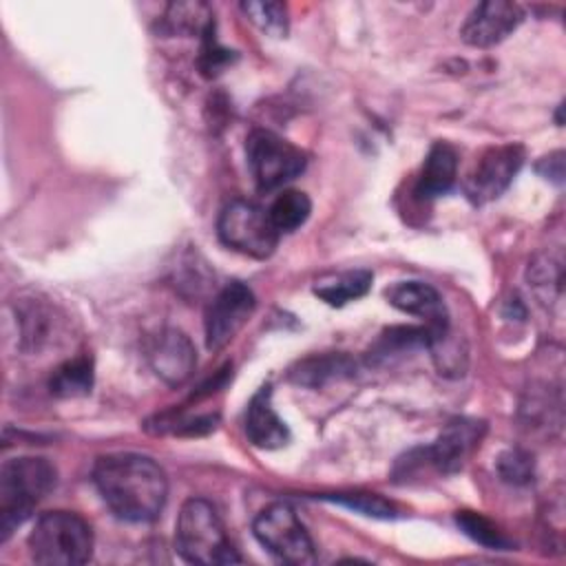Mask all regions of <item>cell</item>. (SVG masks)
<instances>
[{
  "label": "cell",
  "instance_id": "obj_19",
  "mask_svg": "<svg viewBox=\"0 0 566 566\" xmlns=\"http://www.w3.org/2000/svg\"><path fill=\"white\" fill-rule=\"evenodd\" d=\"M371 279L374 274L369 270H352V272H343L336 279L321 283L314 287V294L318 298H323L325 303L340 307L354 298H360L369 292L371 287Z\"/></svg>",
  "mask_w": 566,
  "mask_h": 566
},
{
  "label": "cell",
  "instance_id": "obj_11",
  "mask_svg": "<svg viewBox=\"0 0 566 566\" xmlns=\"http://www.w3.org/2000/svg\"><path fill=\"white\" fill-rule=\"evenodd\" d=\"M484 431V422L471 418H455L447 422V427L440 431L433 444L422 449L427 464L444 475L460 471L462 464L473 453V449L480 444Z\"/></svg>",
  "mask_w": 566,
  "mask_h": 566
},
{
  "label": "cell",
  "instance_id": "obj_18",
  "mask_svg": "<svg viewBox=\"0 0 566 566\" xmlns=\"http://www.w3.org/2000/svg\"><path fill=\"white\" fill-rule=\"evenodd\" d=\"M93 387V360L91 356H75L62 363L49 380V389L60 398H77L91 394Z\"/></svg>",
  "mask_w": 566,
  "mask_h": 566
},
{
  "label": "cell",
  "instance_id": "obj_6",
  "mask_svg": "<svg viewBox=\"0 0 566 566\" xmlns=\"http://www.w3.org/2000/svg\"><path fill=\"white\" fill-rule=\"evenodd\" d=\"M254 537L261 542V546L272 553L279 562L303 566L316 562L314 542L294 513L292 506L285 502H274L259 511V515L252 522Z\"/></svg>",
  "mask_w": 566,
  "mask_h": 566
},
{
  "label": "cell",
  "instance_id": "obj_14",
  "mask_svg": "<svg viewBox=\"0 0 566 566\" xmlns=\"http://www.w3.org/2000/svg\"><path fill=\"white\" fill-rule=\"evenodd\" d=\"M245 436L254 447L279 449L290 440L285 422L272 407V387L263 385L250 400L245 411Z\"/></svg>",
  "mask_w": 566,
  "mask_h": 566
},
{
  "label": "cell",
  "instance_id": "obj_20",
  "mask_svg": "<svg viewBox=\"0 0 566 566\" xmlns=\"http://www.w3.org/2000/svg\"><path fill=\"white\" fill-rule=\"evenodd\" d=\"M268 212L279 232H292L307 221V217L312 212V201L301 190H283L272 201Z\"/></svg>",
  "mask_w": 566,
  "mask_h": 566
},
{
  "label": "cell",
  "instance_id": "obj_10",
  "mask_svg": "<svg viewBox=\"0 0 566 566\" xmlns=\"http://www.w3.org/2000/svg\"><path fill=\"white\" fill-rule=\"evenodd\" d=\"M146 358L150 369L170 387L184 385L197 367L195 345L181 329L175 327H164L150 338Z\"/></svg>",
  "mask_w": 566,
  "mask_h": 566
},
{
  "label": "cell",
  "instance_id": "obj_26",
  "mask_svg": "<svg viewBox=\"0 0 566 566\" xmlns=\"http://www.w3.org/2000/svg\"><path fill=\"white\" fill-rule=\"evenodd\" d=\"M203 44H201V55H199V69L206 77L217 75L230 60H232V51H228L226 46H221L214 38V22L201 33Z\"/></svg>",
  "mask_w": 566,
  "mask_h": 566
},
{
  "label": "cell",
  "instance_id": "obj_25",
  "mask_svg": "<svg viewBox=\"0 0 566 566\" xmlns=\"http://www.w3.org/2000/svg\"><path fill=\"white\" fill-rule=\"evenodd\" d=\"M497 473L509 484H528L535 473L533 455L522 449H509L497 458Z\"/></svg>",
  "mask_w": 566,
  "mask_h": 566
},
{
  "label": "cell",
  "instance_id": "obj_3",
  "mask_svg": "<svg viewBox=\"0 0 566 566\" xmlns=\"http://www.w3.org/2000/svg\"><path fill=\"white\" fill-rule=\"evenodd\" d=\"M177 553L190 564H237L239 553L228 539L214 506L203 497L184 502L175 524Z\"/></svg>",
  "mask_w": 566,
  "mask_h": 566
},
{
  "label": "cell",
  "instance_id": "obj_4",
  "mask_svg": "<svg viewBox=\"0 0 566 566\" xmlns=\"http://www.w3.org/2000/svg\"><path fill=\"white\" fill-rule=\"evenodd\" d=\"M31 559L46 566H77L93 555V531L71 511H49L29 533Z\"/></svg>",
  "mask_w": 566,
  "mask_h": 566
},
{
  "label": "cell",
  "instance_id": "obj_22",
  "mask_svg": "<svg viewBox=\"0 0 566 566\" xmlns=\"http://www.w3.org/2000/svg\"><path fill=\"white\" fill-rule=\"evenodd\" d=\"M455 524L462 528L464 535H469L473 542H478L484 548H493V551H509L511 548V539L482 513L458 511L455 513Z\"/></svg>",
  "mask_w": 566,
  "mask_h": 566
},
{
  "label": "cell",
  "instance_id": "obj_9",
  "mask_svg": "<svg viewBox=\"0 0 566 566\" xmlns=\"http://www.w3.org/2000/svg\"><path fill=\"white\" fill-rule=\"evenodd\" d=\"M256 307L254 292L241 283L230 281L226 283L208 303L206 310V345L208 349L217 352L223 349L239 329L248 323Z\"/></svg>",
  "mask_w": 566,
  "mask_h": 566
},
{
  "label": "cell",
  "instance_id": "obj_2",
  "mask_svg": "<svg viewBox=\"0 0 566 566\" xmlns=\"http://www.w3.org/2000/svg\"><path fill=\"white\" fill-rule=\"evenodd\" d=\"M57 471L46 458H11L0 469V537L2 542L55 489Z\"/></svg>",
  "mask_w": 566,
  "mask_h": 566
},
{
  "label": "cell",
  "instance_id": "obj_15",
  "mask_svg": "<svg viewBox=\"0 0 566 566\" xmlns=\"http://www.w3.org/2000/svg\"><path fill=\"white\" fill-rule=\"evenodd\" d=\"M458 177V153L451 144L447 142H436L427 159L422 164L418 184H416V195L422 199H431L438 195H444L453 188Z\"/></svg>",
  "mask_w": 566,
  "mask_h": 566
},
{
  "label": "cell",
  "instance_id": "obj_7",
  "mask_svg": "<svg viewBox=\"0 0 566 566\" xmlns=\"http://www.w3.org/2000/svg\"><path fill=\"white\" fill-rule=\"evenodd\" d=\"M245 157L261 192L276 190L305 170V155L268 128H254L245 139Z\"/></svg>",
  "mask_w": 566,
  "mask_h": 566
},
{
  "label": "cell",
  "instance_id": "obj_5",
  "mask_svg": "<svg viewBox=\"0 0 566 566\" xmlns=\"http://www.w3.org/2000/svg\"><path fill=\"white\" fill-rule=\"evenodd\" d=\"M217 232L223 245L252 259H268L281 234L274 228L270 212L248 199H234L221 210Z\"/></svg>",
  "mask_w": 566,
  "mask_h": 566
},
{
  "label": "cell",
  "instance_id": "obj_24",
  "mask_svg": "<svg viewBox=\"0 0 566 566\" xmlns=\"http://www.w3.org/2000/svg\"><path fill=\"white\" fill-rule=\"evenodd\" d=\"M327 500L338 502V504L354 509L369 517L389 520V517H396V513H398L396 504L391 500H385L378 493H336V495H327Z\"/></svg>",
  "mask_w": 566,
  "mask_h": 566
},
{
  "label": "cell",
  "instance_id": "obj_23",
  "mask_svg": "<svg viewBox=\"0 0 566 566\" xmlns=\"http://www.w3.org/2000/svg\"><path fill=\"white\" fill-rule=\"evenodd\" d=\"M243 13L268 35L287 33V7L283 2H243Z\"/></svg>",
  "mask_w": 566,
  "mask_h": 566
},
{
  "label": "cell",
  "instance_id": "obj_12",
  "mask_svg": "<svg viewBox=\"0 0 566 566\" xmlns=\"http://www.w3.org/2000/svg\"><path fill=\"white\" fill-rule=\"evenodd\" d=\"M522 18L524 11L520 4L506 0H486L471 9L460 35L467 44L486 49L511 35L520 27Z\"/></svg>",
  "mask_w": 566,
  "mask_h": 566
},
{
  "label": "cell",
  "instance_id": "obj_1",
  "mask_svg": "<svg viewBox=\"0 0 566 566\" xmlns=\"http://www.w3.org/2000/svg\"><path fill=\"white\" fill-rule=\"evenodd\" d=\"M93 482L113 515L135 524L153 522L168 497L164 469L142 453L102 455L93 467Z\"/></svg>",
  "mask_w": 566,
  "mask_h": 566
},
{
  "label": "cell",
  "instance_id": "obj_17",
  "mask_svg": "<svg viewBox=\"0 0 566 566\" xmlns=\"http://www.w3.org/2000/svg\"><path fill=\"white\" fill-rule=\"evenodd\" d=\"M429 327H416V325H398V327H389L385 329L378 340L371 345L369 349V363H380V360H389L398 354L418 349V347H429Z\"/></svg>",
  "mask_w": 566,
  "mask_h": 566
},
{
  "label": "cell",
  "instance_id": "obj_16",
  "mask_svg": "<svg viewBox=\"0 0 566 566\" xmlns=\"http://www.w3.org/2000/svg\"><path fill=\"white\" fill-rule=\"evenodd\" d=\"M356 371V365L345 354H318L298 360L290 369V380L301 387H323L332 380L349 378Z\"/></svg>",
  "mask_w": 566,
  "mask_h": 566
},
{
  "label": "cell",
  "instance_id": "obj_21",
  "mask_svg": "<svg viewBox=\"0 0 566 566\" xmlns=\"http://www.w3.org/2000/svg\"><path fill=\"white\" fill-rule=\"evenodd\" d=\"M212 11L203 2H175L164 15V27L168 33H203L212 24Z\"/></svg>",
  "mask_w": 566,
  "mask_h": 566
},
{
  "label": "cell",
  "instance_id": "obj_8",
  "mask_svg": "<svg viewBox=\"0 0 566 566\" xmlns=\"http://www.w3.org/2000/svg\"><path fill=\"white\" fill-rule=\"evenodd\" d=\"M524 164V148L520 144H502L486 148L464 179V192L471 203L482 206L497 199L513 181Z\"/></svg>",
  "mask_w": 566,
  "mask_h": 566
},
{
  "label": "cell",
  "instance_id": "obj_13",
  "mask_svg": "<svg viewBox=\"0 0 566 566\" xmlns=\"http://www.w3.org/2000/svg\"><path fill=\"white\" fill-rule=\"evenodd\" d=\"M385 296L396 310L427 321V327L431 334L429 343L449 332V318H447L442 296L429 283L400 281V283H394L391 287H387Z\"/></svg>",
  "mask_w": 566,
  "mask_h": 566
}]
</instances>
